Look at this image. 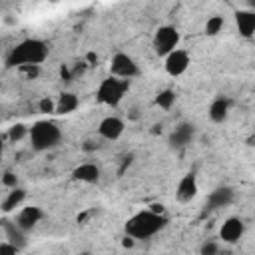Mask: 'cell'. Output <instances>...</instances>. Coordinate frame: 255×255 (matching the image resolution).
<instances>
[{
  "label": "cell",
  "mask_w": 255,
  "mask_h": 255,
  "mask_svg": "<svg viewBox=\"0 0 255 255\" xmlns=\"http://www.w3.org/2000/svg\"><path fill=\"white\" fill-rule=\"evenodd\" d=\"M217 255H231V253H217Z\"/></svg>",
  "instance_id": "32"
},
{
  "label": "cell",
  "mask_w": 255,
  "mask_h": 255,
  "mask_svg": "<svg viewBox=\"0 0 255 255\" xmlns=\"http://www.w3.org/2000/svg\"><path fill=\"white\" fill-rule=\"evenodd\" d=\"M46 58H48V44L38 38H26L10 50V54L6 58V66H10V68L40 66Z\"/></svg>",
  "instance_id": "1"
},
{
  "label": "cell",
  "mask_w": 255,
  "mask_h": 255,
  "mask_svg": "<svg viewBox=\"0 0 255 255\" xmlns=\"http://www.w3.org/2000/svg\"><path fill=\"white\" fill-rule=\"evenodd\" d=\"M42 209L36 207V205H28V207H22L20 213L16 215V225L22 229V231H30L32 227H36V223L42 219Z\"/></svg>",
  "instance_id": "10"
},
{
  "label": "cell",
  "mask_w": 255,
  "mask_h": 255,
  "mask_svg": "<svg viewBox=\"0 0 255 255\" xmlns=\"http://www.w3.org/2000/svg\"><path fill=\"white\" fill-rule=\"evenodd\" d=\"M133 241H135V239H131V237L126 235V237L122 239V245H124V247H133Z\"/></svg>",
  "instance_id": "28"
},
{
  "label": "cell",
  "mask_w": 255,
  "mask_h": 255,
  "mask_svg": "<svg viewBox=\"0 0 255 255\" xmlns=\"http://www.w3.org/2000/svg\"><path fill=\"white\" fill-rule=\"evenodd\" d=\"M175 195H177V199L181 203H187V201H191L197 195V177H195V173H185L179 179Z\"/></svg>",
  "instance_id": "11"
},
{
  "label": "cell",
  "mask_w": 255,
  "mask_h": 255,
  "mask_svg": "<svg viewBox=\"0 0 255 255\" xmlns=\"http://www.w3.org/2000/svg\"><path fill=\"white\" fill-rule=\"evenodd\" d=\"M179 44V32L173 26H159L153 34V50L157 56H167Z\"/></svg>",
  "instance_id": "5"
},
{
  "label": "cell",
  "mask_w": 255,
  "mask_h": 255,
  "mask_svg": "<svg viewBox=\"0 0 255 255\" xmlns=\"http://www.w3.org/2000/svg\"><path fill=\"white\" fill-rule=\"evenodd\" d=\"M110 72H112L114 78L129 82L131 78H135L139 74V68H137V64L131 56H128L124 52H118V54H114V58L110 62Z\"/></svg>",
  "instance_id": "6"
},
{
  "label": "cell",
  "mask_w": 255,
  "mask_h": 255,
  "mask_svg": "<svg viewBox=\"0 0 255 255\" xmlns=\"http://www.w3.org/2000/svg\"><path fill=\"white\" fill-rule=\"evenodd\" d=\"M191 137H193V126L183 122V124H179V126L171 131L169 143H171L173 147H183V145H187V143L191 141Z\"/></svg>",
  "instance_id": "14"
},
{
  "label": "cell",
  "mask_w": 255,
  "mask_h": 255,
  "mask_svg": "<svg viewBox=\"0 0 255 255\" xmlns=\"http://www.w3.org/2000/svg\"><path fill=\"white\" fill-rule=\"evenodd\" d=\"M155 104H157L161 110H171V106L175 104V92H173V90H161V92L155 96Z\"/></svg>",
  "instance_id": "20"
},
{
  "label": "cell",
  "mask_w": 255,
  "mask_h": 255,
  "mask_svg": "<svg viewBox=\"0 0 255 255\" xmlns=\"http://www.w3.org/2000/svg\"><path fill=\"white\" fill-rule=\"evenodd\" d=\"M72 177L82 183H96L100 179V169L96 163H82L72 171Z\"/></svg>",
  "instance_id": "13"
},
{
  "label": "cell",
  "mask_w": 255,
  "mask_h": 255,
  "mask_svg": "<svg viewBox=\"0 0 255 255\" xmlns=\"http://www.w3.org/2000/svg\"><path fill=\"white\" fill-rule=\"evenodd\" d=\"M124 129H126L124 122H122L120 118H116V116L104 118V120L100 122V126H98V133H100L104 139H110V141L118 139V137L124 133Z\"/></svg>",
  "instance_id": "9"
},
{
  "label": "cell",
  "mask_w": 255,
  "mask_h": 255,
  "mask_svg": "<svg viewBox=\"0 0 255 255\" xmlns=\"http://www.w3.org/2000/svg\"><path fill=\"white\" fill-rule=\"evenodd\" d=\"M189 64H191V60H189V54L185 52V50H181V48H175L173 52H169L167 56H165V72L169 74V76H173V78H177V76H181L187 68H189Z\"/></svg>",
  "instance_id": "7"
},
{
  "label": "cell",
  "mask_w": 255,
  "mask_h": 255,
  "mask_svg": "<svg viewBox=\"0 0 255 255\" xmlns=\"http://www.w3.org/2000/svg\"><path fill=\"white\" fill-rule=\"evenodd\" d=\"M219 253V245L215 241H205L201 245V255H217Z\"/></svg>",
  "instance_id": "24"
},
{
  "label": "cell",
  "mask_w": 255,
  "mask_h": 255,
  "mask_svg": "<svg viewBox=\"0 0 255 255\" xmlns=\"http://www.w3.org/2000/svg\"><path fill=\"white\" fill-rule=\"evenodd\" d=\"M2 151H4V143H2V137H0V157H2Z\"/></svg>",
  "instance_id": "31"
},
{
  "label": "cell",
  "mask_w": 255,
  "mask_h": 255,
  "mask_svg": "<svg viewBox=\"0 0 255 255\" xmlns=\"http://www.w3.org/2000/svg\"><path fill=\"white\" fill-rule=\"evenodd\" d=\"M82 255H90V253H82Z\"/></svg>",
  "instance_id": "33"
},
{
  "label": "cell",
  "mask_w": 255,
  "mask_h": 255,
  "mask_svg": "<svg viewBox=\"0 0 255 255\" xmlns=\"http://www.w3.org/2000/svg\"><path fill=\"white\" fill-rule=\"evenodd\" d=\"M84 147H86V149H94V147H98V143H94V141H86Z\"/></svg>",
  "instance_id": "30"
},
{
  "label": "cell",
  "mask_w": 255,
  "mask_h": 255,
  "mask_svg": "<svg viewBox=\"0 0 255 255\" xmlns=\"http://www.w3.org/2000/svg\"><path fill=\"white\" fill-rule=\"evenodd\" d=\"M28 78H36L38 74H40V66H24V68H20Z\"/></svg>",
  "instance_id": "27"
},
{
  "label": "cell",
  "mask_w": 255,
  "mask_h": 255,
  "mask_svg": "<svg viewBox=\"0 0 255 255\" xmlns=\"http://www.w3.org/2000/svg\"><path fill=\"white\" fill-rule=\"evenodd\" d=\"M26 135H28V128H26L24 124H16V126H12V128L8 129V139H10L12 143L24 139Z\"/></svg>",
  "instance_id": "22"
},
{
  "label": "cell",
  "mask_w": 255,
  "mask_h": 255,
  "mask_svg": "<svg viewBox=\"0 0 255 255\" xmlns=\"http://www.w3.org/2000/svg\"><path fill=\"white\" fill-rule=\"evenodd\" d=\"M78 106H80L78 96L72 94V92H64V94H60V98L56 102V112L54 114H72Z\"/></svg>",
  "instance_id": "17"
},
{
  "label": "cell",
  "mask_w": 255,
  "mask_h": 255,
  "mask_svg": "<svg viewBox=\"0 0 255 255\" xmlns=\"http://www.w3.org/2000/svg\"><path fill=\"white\" fill-rule=\"evenodd\" d=\"M128 88H129L128 80H120V78L110 76V78L100 82V86L96 90V98H98V102H102L106 106H118L124 100Z\"/></svg>",
  "instance_id": "4"
},
{
  "label": "cell",
  "mask_w": 255,
  "mask_h": 255,
  "mask_svg": "<svg viewBox=\"0 0 255 255\" xmlns=\"http://www.w3.org/2000/svg\"><path fill=\"white\" fill-rule=\"evenodd\" d=\"M229 114V100L227 98H215L209 106V118L215 124H221Z\"/></svg>",
  "instance_id": "16"
},
{
  "label": "cell",
  "mask_w": 255,
  "mask_h": 255,
  "mask_svg": "<svg viewBox=\"0 0 255 255\" xmlns=\"http://www.w3.org/2000/svg\"><path fill=\"white\" fill-rule=\"evenodd\" d=\"M4 223V229H6V237H8V243H12L14 247H22L26 243V237H24V231L16 225V223H10V221H2Z\"/></svg>",
  "instance_id": "19"
},
{
  "label": "cell",
  "mask_w": 255,
  "mask_h": 255,
  "mask_svg": "<svg viewBox=\"0 0 255 255\" xmlns=\"http://www.w3.org/2000/svg\"><path fill=\"white\" fill-rule=\"evenodd\" d=\"M26 199V191L22 189V187H14V189H10L8 191V195H6V199L2 201V211L4 213H10V211H14L16 207H20V203Z\"/></svg>",
  "instance_id": "18"
},
{
  "label": "cell",
  "mask_w": 255,
  "mask_h": 255,
  "mask_svg": "<svg viewBox=\"0 0 255 255\" xmlns=\"http://www.w3.org/2000/svg\"><path fill=\"white\" fill-rule=\"evenodd\" d=\"M38 110H40L42 114H54V112H56V102H52L50 98H42V100L38 102Z\"/></svg>",
  "instance_id": "23"
},
{
  "label": "cell",
  "mask_w": 255,
  "mask_h": 255,
  "mask_svg": "<svg viewBox=\"0 0 255 255\" xmlns=\"http://www.w3.org/2000/svg\"><path fill=\"white\" fill-rule=\"evenodd\" d=\"M86 58H88V62H92V64H94V62H98V56H96L94 52H88V56H86Z\"/></svg>",
  "instance_id": "29"
},
{
  "label": "cell",
  "mask_w": 255,
  "mask_h": 255,
  "mask_svg": "<svg viewBox=\"0 0 255 255\" xmlns=\"http://www.w3.org/2000/svg\"><path fill=\"white\" fill-rule=\"evenodd\" d=\"M0 255H18V247H14L8 241H2L0 243Z\"/></svg>",
  "instance_id": "26"
},
{
  "label": "cell",
  "mask_w": 255,
  "mask_h": 255,
  "mask_svg": "<svg viewBox=\"0 0 255 255\" xmlns=\"http://www.w3.org/2000/svg\"><path fill=\"white\" fill-rule=\"evenodd\" d=\"M28 137H30L34 149L46 151V149H52L54 145H58L62 131L54 122L44 120V122H36L32 128H28Z\"/></svg>",
  "instance_id": "3"
},
{
  "label": "cell",
  "mask_w": 255,
  "mask_h": 255,
  "mask_svg": "<svg viewBox=\"0 0 255 255\" xmlns=\"http://www.w3.org/2000/svg\"><path fill=\"white\" fill-rule=\"evenodd\" d=\"M165 223H167V219L163 215L143 209V211L133 213L126 221V235L131 239H149L155 233H159L165 227Z\"/></svg>",
  "instance_id": "2"
},
{
  "label": "cell",
  "mask_w": 255,
  "mask_h": 255,
  "mask_svg": "<svg viewBox=\"0 0 255 255\" xmlns=\"http://www.w3.org/2000/svg\"><path fill=\"white\" fill-rule=\"evenodd\" d=\"M243 231H245V223L239 217H227L219 227V237L225 243H237L243 237Z\"/></svg>",
  "instance_id": "8"
},
{
  "label": "cell",
  "mask_w": 255,
  "mask_h": 255,
  "mask_svg": "<svg viewBox=\"0 0 255 255\" xmlns=\"http://www.w3.org/2000/svg\"><path fill=\"white\" fill-rule=\"evenodd\" d=\"M235 22H237L239 34L243 38H251L255 34V14L251 10H239V12H235Z\"/></svg>",
  "instance_id": "12"
},
{
  "label": "cell",
  "mask_w": 255,
  "mask_h": 255,
  "mask_svg": "<svg viewBox=\"0 0 255 255\" xmlns=\"http://www.w3.org/2000/svg\"><path fill=\"white\" fill-rule=\"evenodd\" d=\"M233 201V189L231 187H219L215 191H211V195L207 197V205L209 209H221L227 207Z\"/></svg>",
  "instance_id": "15"
},
{
  "label": "cell",
  "mask_w": 255,
  "mask_h": 255,
  "mask_svg": "<svg viewBox=\"0 0 255 255\" xmlns=\"http://www.w3.org/2000/svg\"><path fill=\"white\" fill-rule=\"evenodd\" d=\"M2 183L6 185V187H10V189H14L16 185H18V177L12 173V171H6L4 175H2Z\"/></svg>",
  "instance_id": "25"
},
{
  "label": "cell",
  "mask_w": 255,
  "mask_h": 255,
  "mask_svg": "<svg viewBox=\"0 0 255 255\" xmlns=\"http://www.w3.org/2000/svg\"><path fill=\"white\" fill-rule=\"evenodd\" d=\"M225 26V20H223V16H211V18H207V22H205V34L207 36H215V34H219L221 32V28Z\"/></svg>",
  "instance_id": "21"
}]
</instances>
